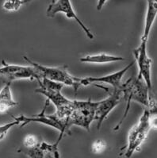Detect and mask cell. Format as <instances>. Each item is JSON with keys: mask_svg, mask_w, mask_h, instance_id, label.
<instances>
[{"mask_svg": "<svg viewBox=\"0 0 157 158\" xmlns=\"http://www.w3.org/2000/svg\"><path fill=\"white\" fill-rule=\"evenodd\" d=\"M37 82L39 88L36 89V92L44 95L53 103L56 106L54 115L64 125L67 130H70L68 127V119L73 108V100H70L61 93L64 85L44 77H41Z\"/></svg>", "mask_w": 157, "mask_h": 158, "instance_id": "obj_2", "label": "cell"}, {"mask_svg": "<svg viewBox=\"0 0 157 158\" xmlns=\"http://www.w3.org/2000/svg\"><path fill=\"white\" fill-rule=\"evenodd\" d=\"M19 125H20L19 122L14 119V121L11 122V123H6V124H4L2 126H0V141L3 139L4 137L6 135L8 131L11 128H13L15 126H19Z\"/></svg>", "mask_w": 157, "mask_h": 158, "instance_id": "obj_16", "label": "cell"}, {"mask_svg": "<svg viewBox=\"0 0 157 158\" xmlns=\"http://www.w3.org/2000/svg\"><path fill=\"white\" fill-rule=\"evenodd\" d=\"M23 59L37 70V73H38L40 77H44L48 80L63 84L64 85L72 87L74 88L75 92H77V90L80 87L78 80L79 77L71 75L65 65L60 67H47L33 61L26 56H23Z\"/></svg>", "mask_w": 157, "mask_h": 158, "instance_id": "obj_4", "label": "cell"}, {"mask_svg": "<svg viewBox=\"0 0 157 158\" xmlns=\"http://www.w3.org/2000/svg\"><path fill=\"white\" fill-rule=\"evenodd\" d=\"M105 148H106V143L102 140H98L92 145V150L94 153H100L103 152Z\"/></svg>", "mask_w": 157, "mask_h": 158, "instance_id": "obj_18", "label": "cell"}, {"mask_svg": "<svg viewBox=\"0 0 157 158\" xmlns=\"http://www.w3.org/2000/svg\"><path fill=\"white\" fill-rule=\"evenodd\" d=\"M49 102L50 101L47 99L41 113L38 114L33 115L32 117H27V116H25L23 115V114L18 116V117L11 115V117L13 118L14 120H17V121L19 122L21 128H23L25 126L32 123H41V124L46 125V126H48V127H52V128L56 129V130H59V137L61 138H63L64 135L65 134H69L70 131L67 130V128L65 127L64 125L61 123L59 119L54 115V114H52V115H48V114H45L46 108L47 106H48V104H49Z\"/></svg>", "mask_w": 157, "mask_h": 158, "instance_id": "obj_6", "label": "cell"}, {"mask_svg": "<svg viewBox=\"0 0 157 158\" xmlns=\"http://www.w3.org/2000/svg\"><path fill=\"white\" fill-rule=\"evenodd\" d=\"M147 43L148 41H141L140 45L133 50V55L138 66L137 77L142 79L149 91L153 92L152 81V60L148 56L147 52Z\"/></svg>", "mask_w": 157, "mask_h": 158, "instance_id": "obj_7", "label": "cell"}, {"mask_svg": "<svg viewBox=\"0 0 157 158\" xmlns=\"http://www.w3.org/2000/svg\"><path fill=\"white\" fill-rule=\"evenodd\" d=\"M133 66V62L127 64L124 69L119 70L116 73H111V74L106 75L104 76H99V77H93V76H88L84 78H78L79 84L80 87L81 86H88L91 84H94L95 83L98 84H109L114 87V89H119L122 85V78L125 76L128 70Z\"/></svg>", "mask_w": 157, "mask_h": 158, "instance_id": "obj_11", "label": "cell"}, {"mask_svg": "<svg viewBox=\"0 0 157 158\" xmlns=\"http://www.w3.org/2000/svg\"><path fill=\"white\" fill-rule=\"evenodd\" d=\"M55 1H56V0H52V2H54Z\"/></svg>", "mask_w": 157, "mask_h": 158, "instance_id": "obj_20", "label": "cell"}, {"mask_svg": "<svg viewBox=\"0 0 157 158\" xmlns=\"http://www.w3.org/2000/svg\"><path fill=\"white\" fill-rule=\"evenodd\" d=\"M97 102L91 99L86 101L73 100V108L68 119V127L77 126L90 131L91 123L94 121Z\"/></svg>", "mask_w": 157, "mask_h": 158, "instance_id": "obj_5", "label": "cell"}, {"mask_svg": "<svg viewBox=\"0 0 157 158\" xmlns=\"http://www.w3.org/2000/svg\"><path fill=\"white\" fill-rule=\"evenodd\" d=\"M0 76L7 80V82H12L14 80H39L41 78L38 73L33 66H22V65L10 64L2 60V67H0Z\"/></svg>", "mask_w": 157, "mask_h": 158, "instance_id": "obj_8", "label": "cell"}, {"mask_svg": "<svg viewBox=\"0 0 157 158\" xmlns=\"http://www.w3.org/2000/svg\"><path fill=\"white\" fill-rule=\"evenodd\" d=\"M38 141L36 138L35 136L31 135V134H28L24 139V145L28 149H33L35 146H37L38 144Z\"/></svg>", "mask_w": 157, "mask_h": 158, "instance_id": "obj_17", "label": "cell"}, {"mask_svg": "<svg viewBox=\"0 0 157 158\" xmlns=\"http://www.w3.org/2000/svg\"><path fill=\"white\" fill-rule=\"evenodd\" d=\"M60 12L64 14L68 19H72L76 21V23L83 29V32L85 33L86 36L89 39H94V34L85 26L83 21L78 17V15H76L74 9L72 7L70 0H56L54 2H51L48 5V7L46 10V15L48 18H53L56 14Z\"/></svg>", "mask_w": 157, "mask_h": 158, "instance_id": "obj_9", "label": "cell"}, {"mask_svg": "<svg viewBox=\"0 0 157 158\" xmlns=\"http://www.w3.org/2000/svg\"><path fill=\"white\" fill-rule=\"evenodd\" d=\"M11 82H7L0 91V113H6L9 109L19 105L14 100L10 89Z\"/></svg>", "mask_w": 157, "mask_h": 158, "instance_id": "obj_13", "label": "cell"}, {"mask_svg": "<svg viewBox=\"0 0 157 158\" xmlns=\"http://www.w3.org/2000/svg\"><path fill=\"white\" fill-rule=\"evenodd\" d=\"M152 114L148 109H145L139 119L137 124L131 128L128 135V144L126 146L125 156L130 157L133 152L139 149V147L146 140L147 136L150 130L153 127V123H155V118L153 119Z\"/></svg>", "mask_w": 157, "mask_h": 158, "instance_id": "obj_3", "label": "cell"}, {"mask_svg": "<svg viewBox=\"0 0 157 158\" xmlns=\"http://www.w3.org/2000/svg\"><path fill=\"white\" fill-rule=\"evenodd\" d=\"M106 2H107V0H98V4H97V9H98V10H102V8L103 7V6Z\"/></svg>", "mask_w": 157, "mask_h": 158, "instance_id": "obj_19", "label": "cell"}, {"mask_svg": "<svg viewBox=\"0 0 157 158\" xmlns=\"http://www.w3.org/2000/svg\"><path fill=\"white\" fill-rule=\"evenodd\" d=\"M125 60L124 57L118 56H114L110 54L106 53H98L92 54V55H87L80 58V61L83 63L91 64H106L113 63V62L122 61Z\"/></svg>", "mask_w": 157, "mask_h": 158, "instance_id": "obj_14", "label": "cell"}, {"mask_svg": "<svg viewBox=\"0 0 157 158\" xmlns=\"http://www.w3.org/2000/svg\"><path fill=\"white\" fill-rule=\"evenodd\" d=\"M119 90L122 91L123 99L126 101V106L123 117L114 129V130H119L123 124L133 102H138L148 109L152 114H155L156 103L154 99V94L149 91L146 84L141 78L137 77L134 80L133 78L129 79L126 82L122 83Z\"/></svg>", "mask_w": 157, "mask_h": 158, "instance_id": "obj_1", "label": "cell"}, {"mask_svg": "<svg viewBox=\"0 0 157 158\" xmlns=\"http://www.w3.org/2000/svg\"><path fill=\"white\" fill-rule=\"evenodd\" d=\"M147 1H148V0H147Z\"/></svg>", "mask_w": 157, "mask_h": 158, "instance_id": "obj_21", "label": "cell"}, {"mask_svg": "<svg viewBox=\"0 0 157 158\" xmlns=\"http://www.w3.org/2000/svg\"><path fill=\"white\" fill-rule=\"evenodd\" d=\"M157 4L156 0H148V9H147L145 25H144V33L141 37V41H148L152 26L156 18Z\"/></svg>", "mask_w": 157, "mask_h": 158, "instance_id": "obj_12", "label": "cell"}, {"mask_svg": "<svg viewBox=\"0 0 157 158\" xmlns=\"http://www.w3.org/2000/svg\"><path fill=\"white\" fill-rule=\"evenodd\" d=\"M123 99L122 91L119 89H114L113 93L109 94L107 98L102 101L97 102L94 114V121L97 123V130H99L102 127L103 121L109 115L112 110L120 103Z\"/></svg>", "mask_w": 157, "mask_h": 158, "instance_id": "obj_10", "label": "cell"}, {"mask_svg": "<svg viewBox=\"0 0 157 158\" xmlns=\"http://www.w3.org/2000/svg\"><path fill=\"white\" fill-rule=\"evenodd\" d=\"M30 1L32 0H5L2 7L7 11H17L23 4L27 3Z\"/></svg>", "mask_w": 157, "mask_h": 158, "instance_id": "obj_15", "label": "cell"}]
</instances>
